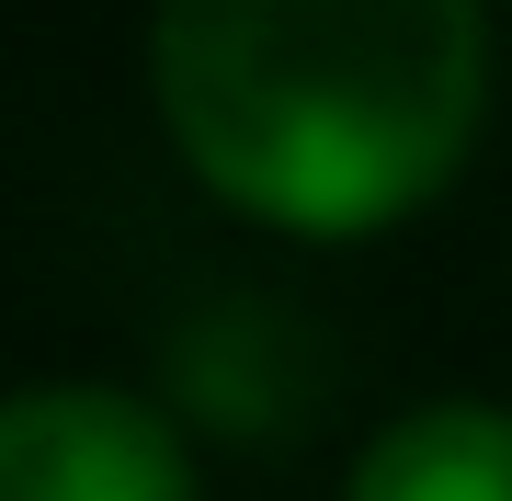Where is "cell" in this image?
I'll return each instance as SVG.
<instances>
[{
    "mask_svg": "<svg viewBox=\"0 0 512 501\" xmlns=\"http://www.w3.org/2000/svg\"><path fill=\"white\" fill-rule=\"evenodd\" d=\"M148 92L217 205L285 240H376L478 149L490 0H160Z\"/></svg>",
    "mask_w": 512,
    "mask_h": 501,
    "instance_id": "6da1fadb",
    "label": "cell"
},
{
    "mask_svg": "<svg viewBox=\"0 0 512 501\" xmlns=\"http://www.w3.org/2000/svg\"><path fill=\"white\" fill-rule=\"evenodd\" d=\"M0 501H205L183 433L126 388H12Z\"/></svg>",
    "mask_w": 512,
    "mask_h": 501,
    "instance_id": "7a4b0ae2",
    "label": "cell"
},
{
    "mask_svg": "<svg viewBox=\"0 0 512 501\" xmlns=\"http://www.w3.org/2000/svg\"><path fill=\"white\" fill-rule=\"evenodd\" d=\"M342 501H512V410H490V399L399 410V422L353 456Z\"/></svg>",
    "mask_w": 512,
    "mask_h": 501,
    "instance_id": "3957f363",
    "label": "cell"
}]
</instances>
